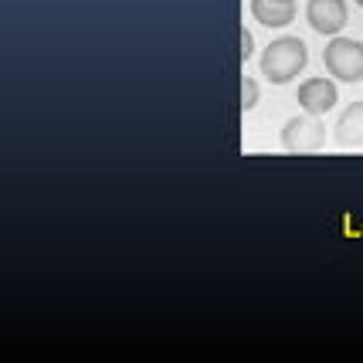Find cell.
I'll return each mask as SVG.
<instances>
[{
	"label": "cell",
	"instance_id": "9",
	"mask_svg": "<svg viewBox=\"0 0 363 363\" xmlns=\"http://www.w3.org/2000/svg\"><path fill=\"white\" fill-rule=\"evenodd\" d=\"M252 55H255V38L248 28H241V62H248Z\"/></svg>",
	"mask_w": 363,
	"mask_h": 363
},
{
	"label": "cell",
	"instance_id": "8",
	"mask_svg": "<svg viewBox=\"0 0 363 363\" xmlns=\"http://www.w3.org/2000/svg\"><path fill=\"white\" fill-rule=\"evenodd\" d=\"M258 106V82L255 79H241V112H252Z\"/></svg>",
	"mask_w": 363,
	"mask_h": 363
},
{
	"label": "cell",
	"instance_id": "7",
	"mask_svg": "<svg viewBox=\"0 0 363 363\" xmlns=\"http://www.w3.org/2000/svg\"><path fill=\"white\" fill-rule=\"evenodd\" d=\"M252 17L265 28H289L296 21V4H279V0H248Z\"/></svg>",
	"mask_w": 363,
	"mask_h": 363
},
{
	"label": "cell",
	"instance_id": "2",
	"mask_svg": "<svg viewBox=\"0 0 363 363\" xmlns=\"http://www.w3.org/2000/svg\"><path fill=\"white\" fill-rule=\"evenodd\" d=\"M323 65L336 82H363V45L336 34L323 51Z\"/></svg>",
	"mask_w": 363,
	"mask_h": 363
},
{
	"label": "cell",
	"instance_id": "6",
	"mask_svg": "<svg viewBox=\"0 0 363 363\" xmlns=\"http://www.w3.org/2000/svg\"><path fill=\"white\" fill-rule=\"evenodd\" d=\"M333 140L343 150L363 146V102H350L347 112H340V119L333 126Z\"/></svg>",
	"mask_w": 363,
	"mask_h": 363
},
{
	"label": "cell",
	"instance_id": "5",
	"mask_svg": "<svg viewBox=\"0 0 363 363\" xmlns=\"http://www.w3.org/2000/svg\"><path fill=\"white\" fill-rule=\"evenodd\" d=\"M336 99H340V89H336L333 79H309L299 85V106L309 112V116L330 112L333 106H336Z\"/></svg>",
	"mask_w": 363,
	"mask_h": 363
},
{
	"label": "cell",
	"instance_id": "11",
	"mask_svg": "<svg viewBox=\"0 0 363 363\" xmlns=\"http://www.w3.org/2000/svg\"><path fill=\"white\" fill-rule=\"evenodd\" d=\"M279 4H292V0H279Z\"/></svg>",
	"mask_w": 363,
	"mask_h": 363
},
{
	"label": "cell",
	"instance_id": "1",
	"mask_svg": "<svg viewBox=\"0 0 363 363\" xmlns=\"http://www.w3.org/2000/svg\"><path fill=\"white\" fill-rule=\"evenodd\" d=\"M306 62H309L306 45H302L299 38L285 34V38L269 41V48H265L262 58H258V68H262V75H265L272 85H285V82H292L302 68H306Z\"/></svg>",
	"mask_w": 363,
	"mask_h": 363
},
{
	"label": "cell",
	"instance_id": "3",
	"mask_svg": "<svg viewBox=\"0 0 363 363\" xmlns=\"http://www.w3.org/2000/svg\"><path fill=\"white\" fill-rule=\"evenodd\" d=\"M279 140H282L285 153H316L326 143V126L319 123V116L306 112V116H296V119L285 123Z\"/></svg>",
	"mask_w": 363,
	"mask_h": 363
},
{
	"label": "cell",
	"instance_id": "10",
	"mask_svg": "<svg viewBox=\"0 0 363 363\" xmlns=\"http://www.w3.org/2000/svg\"><path fill=\"white\" fill-rule=\"evenodd\" d=\"M353 4H357V7H363V0H353Z\"/></svg>",
	"mask_w": 363,
	"mask_h": 363
},
{
	"label": "cell",
	"instance_id": "4",
	"mask_svg": "<svg viewBox=\"0 0 363 363\" xmlns=\"http://www.w3.org/2000/svg\"><path fill=\"white\" fill-rule=\"evenodd\" d=\"M347 4L343 0H309V7H306V21H309V28L319 34H330V38H336V34L347 28Z\"/></svg>",
	"mask_w": 363,
	"mask_h": 363
}]
</instances>
